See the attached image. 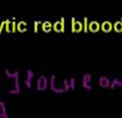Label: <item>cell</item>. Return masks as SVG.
Here are the masks:
<instances>
[{
  "label": "cell",
  "instance_id": "obj_1",
  "mask_svg": "<svg viewBox=\"0 0 122 118\" xmlns=\"http://www.w3.org/2000/svg\"><path fill=\"white\" fill-rule=\"evenodd\" d=\"M5 75L7 79L11 82L8 93L9 94H20L21 93V85H20V72L19 71H10L8 68H5L4 70Z\"/></svg>",
  "mask_w": 122,
  "mask_h": 118
},
{
  "label": "cell",
  "instance_id": "obj_2",
  "mask_svg": "<svg viewBox=\"0 0 122 118\" xmlns=\"http://www.w3.org/2000/svg\"><path fill=\"white\" fill-rule=\"evenodd\" d=\"M49 88V80L46 76L41 75L36 79V90L37 91H46Z\"/></svg>",
  "mask_w": 122,
  "mask_h": 118
},
{
  "label": "cell",
  "instance_id": "obj_3",
  "mask_svg": "<svg viewBox=\"0 0 122 118\" xmlns=\"http://www.w3.org/2000/svg\"><path fill=\"white\" fill-rule=\"evenodd\" d=\"M49 89L51 90V92H55V93H63L65 92L64 89L62 87H57L56 86V75H51L49 78Z\"/></svg>",
  "mask_w": 122,
  "mask_h": 118
},
{
  "label": "cell",
  "instance_id": "obj_4",
  "mask_svg": "<svg viewBox=\"0 0 122 118\" xmlns=\"http://www.w3.org/2000/svg\"><path fill=\"white\" fill-rule=\"evenodd\" d=\"M92 80H93V76H92V74H89V73L85 74L82 78V86L88 92L92 91L94 88L93 85H92Z\"/></svg>",
  "mask_w": 122,
  "mask_h": 118
},
{
  "label": "cell",
  "instance_id": "obj_5",
  "mask_svg": "<svg viewBox=\"0 0 122 118\" xmlns=\"http://www.w3.org/2000/svg\"><path fill=\"white\" fill-rule=\"evenodd\" d=\"M35 77V72L32 69H28L27 70V73H26V79H25V86L27 89H30L33 86V79Z\"/></svg>",
  "mask_w": 122,
  "mask_h": 118
},
{
  "label": "cell",
  "instance_id": "obj_6",
  "mask_svg": "<svg viewBox=\"0 0 122 118\" xmlns=\"http://www.w3.org/2000/svg\"><path fill=\"white\" fill-rule=\"evenodd\" d=\"M53 31L56 33H64L65 31V18H61L53 24Z\"/></svg>",
  "mask_w": 122,
  "mask_h": 118
},
{
  "label": "cell",
  "instance_id": "obj_7",
  "mask_svg": "<svg viewBox=\"0 0 122 118\" xmlns=\"http://www.w3.org/2000/svg\"><path fill=\"white\" fill-rule=\"evenodd\" d=\"M84 29L83 23L80 21H76L75 18L71 19V31L72 33H80Z\"/></svg>",
  "mask_w": 122,
  "mask_h": 118
},
{
  "label": "cell",
  "instance_id": "obj_8",
  "mask_svg": "<svg viewBox=\"0 0 122 118\" xmlns=\"http://www.w3.org/2000/svg\"><path fill=\"white\" fill-rule=\"evenodd\" d=\"M110 79L106 76H101L98 78V86L102 89H109L110 87Z\"/></svg>",
  "mask_w": 122,
  "mask_h": 118
},
{
  "label": "cell",
  "instance_id": "obj_9",
  "mask_svg": "<svg viewBox=\"0 0 122 118\" xmlns=\"http://www.w3.org/2000/svg\"><path fill=\"white\" fill-rule=\"evenodd\" d=\"M101 30V24L97 21H92L89 23V31L92 33H97Z\"/></svg>",
  "mask_w": 122,
  "mask_h": 118
},
{
  "label": "cell",
  "instance_id": "obj_10",
  "mask_svg": "<svg viewBox=\"0 0 122 118\" xmlns=\"http://www.w3.org/2000/svg\"><path fill=\"white\" fill-rule=\"evenodd\" d=\"M0 118H9L6 104L3 100L0 99Z\"/></svg>",
  "mask_w": 122,
  "mask_h": 118
},
{
  "label": "cell",
  "instance_id": "obj_11",
  "mask_svg": "<svg viewBox=\"0 0 122 118\" xmlns=\"http://www.w3.org/2000/svg\"><path fill=\"white\" fill-rule=\"evenodd\" d=\"M101 30L104 33H110V31L113 30V25L112 23L109 21H104L102 25H101Z\"/></svg>",
  "mask_w": 122,
  "mask_h": 118
},
{
  "label": "cell",
  "instance_id": "obj_12",
  "mask_svg": "<svg viewBox=\"0 0 122 118\" xmlns=\"http://www.w3.org/2000/svg\"><path fill=\"white\" fill-rule=\"evenodd\" d=\"M41 29L44 33H49L51 30H53V24H51L49 21H45L41 23Z\"/></svg>",
  "mask_w": 122,
  "mask_h": 118
},
{
  "label": "cell",
  "instance_id": "obj_13",
  "mask_svg": "<svg viewBox=\"0 0 122 118\" xmlns=\"http://www.w3.org/2000/svg\"><path fill=\"white\" fill-rule=\"evenodd\" d=\"M118 87H122V79L121 80H118V79H113L110 83V87H109V90H115L117 89Z\"/></svg>",
  "mask_w": 122,
  "mask_h": 118
},
{
  "label": "cell",
  "instance_id": "obj_14",
  "mask_svg": "<svg viewBox=\"0 0 122 118\" xmlns=\"http://www.w3.org/2000/svg\"><path fill=\"white\" fill-rule=\"evenodd\" d=\"M28 29V24L24 21H21L19 23H17V31L20 33H25Z\"/></svg>",
  "mask_w": 122,
  "mask_h": 118
},
{
  "label": "cell",
  "instance_id": "obj_15",
  "mask_svg": "<svg viewBox=\"0 0 122 118\" xmlns=\"http://www.w3.org/2000/svg\"><path fill=\"white\" fill-rule=\"evenodd\" d=\"M113 30L116 33H122V19L120 21H116L113 25Z\"/></svg>",
  "mask_w": 122,
  "mask_h": 118
},
{
  "label": "cell",
  "instance_id": "obj_16",
  "mask_svg": "<svg viewBox=\"0 0 122 118\" xmlns=\"http://www.w3.org/2000/svg\"><path fill=\"white\" fill-rule=\"evenodd\" d=\"M89 19L87 18V17H85L84 18V20H83V27H84V29H83V31L84 33H88L89 31Z\"/></svg>",
  "mask_w": 122,
  "mask_h": 118
},
{
  "label": "cell",
  "instance_id": "obj_17",
  "mask_svg": "<svg viewBox=\"0 0 122 118\" xmlns=\"http://www.w3.org/2000/svg\"><path fill=\"white\" fill-rule=\"evenodd\" d=\"M12 22L10 20H6V24H5V29L7 33H12Z\"/></svg>",
  "mask_w": 122,
  "mask_h": 118
},
{
  "label": "cell",
  "instance_id": "obj_18",
  "mask_svg": "<svg viewBox=\"0 0 122 118\" xmlns=\"http://www.w3.org/2000/svg\"><path fill=\"white\" fill-rule=\"evenodd\" d=\"M62 88L64 89L65 92H69V91H71L70 83L67 81V79H64V80H63V86H62Z\"/></svg>",
  "mask_w": 122,
  "mask_h": 118
},
{
  "label": "cell",
  "instance_id": "obj_19",
  "mask_svg": "<svg viewBox=\"0 0 122 118\" xmlns=\"http://www.w3.org/2000/svg\"><path fill=\"white\" fill-rule=\"evenodd\" d=\"M69 83H70V88H71V91H74V90L76 89V79H75L74 77H72V78L70 79Z\"/></svg>",
  "mask_w": 122,
  "mask_h": 118
},
{
  "label": "cell",
  "instance_id": "obj_20",
  "mask_svg": "<svg viewBox=\"0 0 122 118\" xmlns=\"http://www.w3.org/2000/svg\"><path fill=\"white\" fill-rule=\"evenodd\" d=\"M40 24H41L40 21H36L34 23V31H35V33L36 34L37 31H39V26H40Z\"/></svg>",
  "mask_w": 122,
  "mask_h": 118
},
{
  "label": "cell",
  "instance_id": "obj_21",
  "mask_svg": "<svg viewBox=\"0 0 122 118\" xmlns=\"http://www.w3.org/2000/svg\"><path fill=\"white\" fill-rule=\"evenodd\" d=\"M5 24H6V21H3V22H2L1 24H0V35H1L2 31H3L4 27H5Z\"/></svg>",
  "mask_w": 122,
  "mask_h": 118
},
{
  "label": "cell",
  "instance_id": "obj_22",
  "mask_svg": "<svg viewBox=\"0 0 122 118\" xmlns=\"http://www.w3.org/2000/svg\"><path fill=\"white\" fill-rule=\"evenodd\" d=\"M0 86H1V77H0ZM0 89H1V87H0Z\"/></svg>",
  "mask_w": 122,
  "mask_h": 118
}]
</instances>
